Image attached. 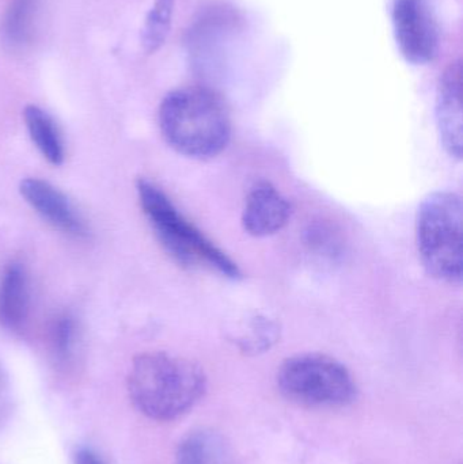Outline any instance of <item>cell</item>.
<instances>
[{
  "label": "cell",
  "mask_w": 463,
  "mask_h": 464,
  "mask_svg": "<svg viewBox=\"0 0 463 464\" xmlns=\"http://www.w3.org/2000/svg\"><path fill=\"white\" fill-rule=\"evenodd\" d=\"M293 206L271 182L258 181L250 188L242 209L244 230L256 237H271L290 222Z\"/></svg>",
  "instance_id": "ba28073f"
},
{
  "label": "cell",
  "mask_w": 463,
  "mask_h": 464,
  "mask_svg": "<svg viewBox=\"0 0 463 464\" xmlns=\"http://www.w3.org/2000/svg\"><path fill=\"white\" fill-rule=\"evenodd\" d=\"M174 5L176 0H154L141 32V44L147 53H154L165 44L170 32Z\"/></svg>",
  "instance_id": "5bb4252c"
},
{
  "label": "cell",
  "mask_w": 463,
  "mask_h": 464,
  "mask_svg": "<svg viewBox=\"0 0 463 464\" xmlns=\"http://www.w3.org/2000/svg\"><path fill=\"white\" fill-rule=\"evenodd\" d=\"M393 26L397 45L407 62L431 63L439 51V27L429 0H394Z\"/></svg>",
  "instance_id": "8992f818"
},
{
  "label": "cell",
  "mask_w": 463,
  "mask_h": 464,
  "mask_svg": "<svg viewBox=\"0 0 463 464\" xmlns=\"http://www.w3.org/2000/svg\"><path fill=\"white\" fill-rule=\"evenodd\" d=\"M416 245L421 264L431 277L461 285L462 200L457 193L439 190L421 201L416 217Z\"/></svg>",
  "instance_id": "277c9868"
},
{
  "label": "cell",
  "mask_w": 463,
  "mask_h": 464,
  "mask_svg": "<svg viewBox=\"0 0 463 464\" xmlns=\"http://www.w3.org/2000/svg\"><path fill=\"white\" fill-rule=\"evenodd\" d=\"M76 324L72 316L63 314L52 324L51 341L54 353L59 359L65 360L75 345Z\"/></svg>",
  "instance_id": "9a60e30c"
},
{
  "label": "cell",
  "mask_w": 463,
  "mask_h": 464,
  "mask_svg": "<svg viewBox=\"0 0 463 464\" xmlns=\"http://www.w3.org/2000/svg\"><path fill=\"white\" fill-rule=\"evenodd\" d=\"M285 398L307 408H342L356 397L350 371L333 357L304 353L290 357L277 372Z\"/></svg>",
  "instance_id": "5b68a950"
},
{
  "label": "cell",
  "mask_w": 463,
  "mask_h": 464,
  "mask_svg": "<svg viewBox=\"0 0 463 464\" xmlns=\"http://www.w3.org/2000/svg\"><path fill=\"white\" fill-rule=\"evenodd\" d=\"M8 394H10V387H8V379L5 370L0 365V414L5 411L8 402Z\"/></svg>",
  "instance_id": "ac0fdd59"
},
{
  "label": "cell",
  "mask_w": 463,
  "mask_h": 464,
  "mask_svg": "<svg viewBox=\"0 0 463 464\" xmlns=\"http://www.w3.org/2000/svg\"><path fill=\"white\" fill-rule=\"evenodd\" d=\"M127 386L130 401L141 414L155 421H171L203 398L207 378L192 360L149 352L133 360Z\"/></svg>",
  "instance_id": "6da1fadb"
},
{
  "label": "cell",
  "mask_w": 463,
  "mask_h": 464,
  "mask_svg": "<svg viewBox=\"0 0 463 464\" xmlns=\"http://www.w3.org/2000/svg\"><path fill=\"white\" fill-rule=\"evenodd\" d=\"M159 127L166 143L192 160H211L231 139V119L219 95L203 87L174 90L163 98Z\"/></svg>",
  "instance_id": "7a4b0ae2"
},
{
  "label": "cell",
  "mask_w": 463,
  "mask_h": 464,
  "mask_svg": "<svg viewBox=\"0 0 463 464\" xmlns=\"http://www.w3.org/2000/svg\"><path fill=\"white\" fill-rule=\"evenodd\" d=\"M75 464H103L98 455L90 449H82L76 452Z\"/></svg>",
  "instance_id": "e0dca14e"
},
{
  "label": "cell",
  "mask_w": 463,
  "mask_h": 464,
  "mask_svg": "<svg viewBox=\"0 0 463 464\" xmlns=\"http://www.w3.org/2000/svg\"><path fill=\"white\" fill-rule=\"evenodd\" d=\"M279 326L274 321L265 316H255L238 327L233 334V341L244 353H264L279 340Z\"/></svg>",
  "instance_id": "4fadbf2b"
},
{
  "label": "cell",
  "mask_w": 463,
  "mask_h": 464,
  "mask_svg": "<svg viewBox=\"0 0 463 464\" xmlns=\"http://www.w3.org/2000/svg\"><path fill=\"white\" fill-rule=\"evenodd\" d=\"M30 289L26 269L18 262L5 267L0 278V324L19 330L29 314Z\"/></svg>",
  "instance_id": "30bf717a"
},
{
  "label": "cell",
  "mask_w": 463,
  "mask_h": 464,
  "mask_svg": "<svg viewBox=\"0 0 463 464\" xmlns=\"http://www.w3.org/2000/svg\"><path fill=\"white\" fill-rule=\"evenodd\" d=\"M19 190L26 203L49 225L72 237H86V223L62 190L40 179H24Z\"/></svg>",
  "instance_id": "9c48e42d"
},
{
  "label": "cell",
  "mask_w": 463,
  "mask_h": 464,
  "mask_svg": "<svg viewBox=\"0 0 463 464\" xmlns=\"http://www.w3.org/2000/svg\"><path fill=\"white\" fill-rule=\"evenodd\" d=\"M24 122L33 143L38 151L52 165L64 162V141L54 120L38 106H26L24 111Z\"/></svg>",
  "instance_id": "8fae6325"
},
{
  "label": "cell",
  "mask_w": 463,
  "mask_h": 464,
  "mask_svg": "<svg viewBox=\"0 0 463 464\" xmlns=\"http://www.w3.org/2000/svg\"><path fill=\"white\" fill-rule=\"evenodd\" d=\"M33 0H15L7 19H5V33L14 41H21L26 35L32 15Z\"/></svg>",
  "instance_id": "2e32d148"
},
{
  "label": "cell",
  "mask_w": 463,
  "mask_h": 464,
  "mask_svg": "<svg viewBox=\"0 0 463 464\" xmlns=\"http://www.w3.org/2000/svg\"><path fill=\"white\" fill-rule=\"evenodd\" d=\"M141 209L166 253L181 266L207 269L223 277H242L238 264L178 211L165 192L149 179H139Z\"/></svg>",
  "instance_id": "3957f363"
},
{
  "label": "cell",
  "mask_w": 463,
  "mask_h": 464,
  "mask_svg": "<svg viewBox=\"0 0 463 464\" xmlns=\"http://www.w3.org/2000/svg\"><path fill=\"white\" fill-rule=\"evenodd\" d=\"M440 143L451 158L462 160V64L451 63L440 76L435 103Z\"/></svg>",
  "instance_id": "52a82bcc"
},
{
  "label": "cell",
  "mask_w": 463,
  "mask_h": 464,
  "mask_svg": "<svg viewBox=\"0 0 463 464\" xmlns=\"http://www.w3.org/2000/svg\"><path fill=\"white\" fill-rule=\"evenodd\" d=\"M177 464H228L227 446L214 430H196L179 444Z\"/></svg>",
  "instance_id": "7c38bea8"
}]
</instances>
